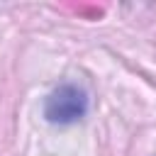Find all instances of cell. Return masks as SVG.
<instances>
[{
	"label": "cell",
	"instance_id": "cell-1",
	"mask_svg": "<svg viewBox=\"0 0 156 156\" xmlns=\"http://www.w3.org/2000/svg\"><path fill=\"white\" fill-rule=\"evenodd\" d=\"M85 112H88V95L85 90L71 83H63L56 90H51V95L44 102V117L54 124L78 122L85 117Z\"/></svg>",
	"mask_w": 156,
	"mask_h": 156
}]
</instances>
